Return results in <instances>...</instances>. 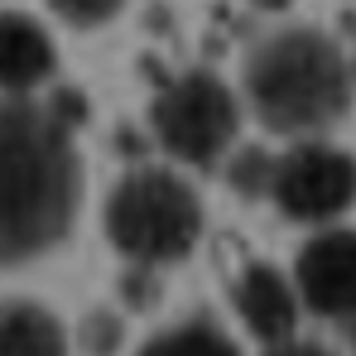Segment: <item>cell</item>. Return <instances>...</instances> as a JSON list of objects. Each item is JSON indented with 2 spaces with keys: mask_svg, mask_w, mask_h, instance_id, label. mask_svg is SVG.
Returning a JSON list of instances; mask_svg holds the SVG:
<instances>
[{
  "mask_svg": "<svg viewBox=\"0 0 356 356\" xmlns=\"http://www.w3.org/2000/svg\"><path fill=\"white\" fill-rule=\"evenodd\" d=\"M82 169L58 111L0 102V265L44 255L72 227Z\"/></svg>",
  "mask_w": 356,
  "mask_h": 356,
  "instance_id": "obj_1",
  "label": "cell"
},
{
  "mask_svg": "<svg viewBox=\"0 0 356 356\" xmlns=\"http://www.w3.org/2000/svg\"><path fill=\"white\" fill-rule=\"evenodd\" d=\"M245 102L275 135H318L352 102V67L318 29H280L245 58Z\"/></svg>",
  "mask_w": 356,
  "mask_h": 356,
  "instance_id": "obj_2",
  "label": "cell"
},
{
  "mask_svg": "<svg viewBox=\"0 0 356 356\" xmlns=\"http://www.w3.org/2000/svg\"><path fill=\"white\" fill-rule=\"evenodd\" d=\"M106 236L135 265H174L202 236V202L174 169H130L106 197Z\"/></svg>",
  "mask_w": 356,
  "mask_h": 356,
  "instance_id": "obj_3",
  "label": "cell"
},
{
  "mask_svg": "<svg viewBox=\"0 0 356 356\" xmlns=\"http://www.w3.org/2000/svg\"><path fill=\"white\" fill-rule=\"evenodd\" d=\"M149 125H154V140L183 159V164H217L241 135V102L236 92L212 77V72H183L174 77L154 106H149Z\"/></svg>",
  "mask_w": 356,
  "mask_h": 356,
  "instance_id": "obj_4",
  "label": "cell"
},
{
  "mask_svg": "<svg viewBox=\"0 0 356 356\" xmlns=\"http://www.w3.org/2000/svg\"><path fill=\"white\" fill-rule=\"evenodd\" d=\"M265 193L294 222H332L356 207V159L332 145H294L275 159Z\"/></svg>",
  "mask_w": 356,
  "mask_h": 356,
  "instance_id": "obj_5",
  "label": "cell"
},
{
  "mask_svg": "<svg viewBox=\"0 0 356 356\" xmlns=\"http://www.w3.org/2000/svg\"><path fill=\"white\" fill-rule=\"evenodd\" d=\"M294 289L298 303L318 318L332 323L356 318V232L327 227L313 241H303L294 260Z\"/></svg>",
  "mask_w": 356,
  "mask_h": 356,
  "instance_id": "obj_6",
  "label": "cell"
},
{
  "mask_svg": "<svg viewBox=\"0 0 356 356\" xmlns=\"http://www.w3.org/2000/svg\"><path fill=\"white\" fill-rule=\"evenodd\" d=\"M236 313L241 323L265 342V347H275V342H289L298 327V289L275 270V265H245L236 280Z\"/></svg>",
  "mask_w": 356,
  "mask_h": 356,
  "instance_id": "obj_7",
  "label": "cell"
},
{
  "mask_svg": "<svg viewBox=\"0 0 356 356\" xmlns=\"http://www.w3.org/2000/svg\"><path fill=\"white\" fill-rule=\"evenodd\" d=\"M58 54L39 19L5 10L0 15V92H34L54 77Z\"/></svg>",
  "mask_w": 356,
  "mask_h": 356,
  "instance_id": "obj_8",
  "label": "cell"
},
{
  "mask_svg": "<svg viewBox=\"0 0 356 356\" xmlns=\"http://www.w3.org/2000/svg\"><path fill=\"white\" fill-rule=\"evenodd\" d=\"M0 356H67L63 323L34 298L0 303Z\"/></svg>",
  "mask_w": 356,
  "mask_h": 356,
  "instance_id": "obj_9",
  "label": "cell"
},
{
  "mask_svg": "<svg viewBox=\"0 0 356 356\" xmlns=\"http://www.w3.org/2000/svg\"><path fill=\"white\" fill-rule=\"evenodd\" d=\"M140 356H241V352H236V342H232L217 323L188 318V323L169 327V332H159Z\"/></svg>",
  "mask_w": 356,
  "mask_h": 356,
  "instance_id": "obj_10",
  "label": "cell"
},
{
  "mask_svg": "<svg viewBox=\"0 0 356 356\" xmlns=\"http://www.w3.org/2000/svg\"><path fill=\"white\" fill-rule=\"evenodd\" d=\"M270 169H275V159H270L260 145L236 149V159H232V188L245 193V197H255V193H265V188H270Z\"/></svg>",
  "mask_w": 356,
  "mask_h": 356,
  "instance_id": "obj_11",
  "label": "cell"
},
{
  "mask_svg": "<svg viewBox=\"0 0 356 356\" xmlns=\"http://www.w3.org/2000/svg\"><path fill=\"white\" fill-rule=\"evenodd\" d=\"M49 5L58 10L67 24H77V29H97V24L116 19L125 0H49Z\"/></svg>",
  "mask_w": 356,
  "mask_h": 356,
  "instance_id": "obj_12",
  "label": "cell"
},
{
  "mask_svg": "<svg viewBox=\"0 0 356 356\" xmlns=\"http://www.w3.org/2000/svg\"><path fill=\"white\" fill-rule=\"evenodd\" d=\"M265 356H332V352L318 347V342H294V337H289V342H275Z\"/></svg>",
  "mask_w": 356,
  "mask_h": 356,
  "instance_id": "obj_13",
  "label": "cell"
},
{
  "mask_svg": "<svg viewBox=\"0 0 356 356\" xmlns=\"http://www.w3.org/2000/svg\"><path fill=\"white\" fill-rule=\"evenodd\" d=\"M250 5H255V10H270V15H275V10H289V0H250Z\"/></svg>",
  "mask_w": 356,
  "mask_h": 356,
  "instance_id": "obj_14",
  "label": "cell"
}]
</instances>
